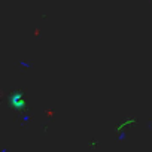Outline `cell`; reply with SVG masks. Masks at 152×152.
<instances>
[{"label":"cell","mask_w":152,"mask_h":152,"mask_svg":"<svg viewBox=\"0 0 152 152\" xmlns=\"http://www.w3.org/2000/svg\"><path fill=\"white\" fill-rule=\"evenodd\" d=\"M97 145H99V142H97L96 139H93V140H90V142H88V148H96Z\"/></svg>","instance_id":"5b68a950"},{"label":"cell","mask_w":152,"mask_h":152,"mask_svg":"<svg viewBox=\"0 0 152 152\" xmlns=\"http://www.w3.org/2000/svg\"><path fill=\"white\" fill-rule=\"evenodd\" d=\"M20 66H21V67H24V69H31V63L24 61V60H21V61H20Z\"/></svg>","instance_id":"3957f363"},{"label":"cell","mask_w":152,"mask_h":152,"mask_svg":"<svg viewBox=\"0 0 152 152\" xmlns=\"http://www.w3.org/2000/svg\"><path fill=\"white\" fill-rule=\"evenodd\" d=\"M137 124V118L136 116H131V118H124L116 127H115V130H116V133H121V131H125V128L127 127H134Z\"/></svg>","instance_id":"7a4b0ae2"},{"label":"cell","mask_w":152,"mask_h":152,"mask_svg":"<svg viewBox=\"0 0 152 152\" xmlns=\"http://www.w3.org/2000/svg\"><path fill=\"white\" fill-rule=\"evenodd\" d=\"M6 103H8L9 109H14L17 112L18 110L20 112H27V109H28L27 100H26V96H24L23 90H12L6 97Z\"/></svg>","instance_id":"6da1fadb"},{"label":"cell","mask_w":152,"mask_h":152,"mask_svg":"<svg viewBox=\"0 0 152 152\" xmlns=\"http://www.w3.org/2000/svg\"><path fill=\"white\" fill-rule=\"evenodd\" d=\"M118 134V140H125L127 139V133L125 131H121V133H116Z\"/></svg>","instance_id":"277c9868"}]
</instances>
